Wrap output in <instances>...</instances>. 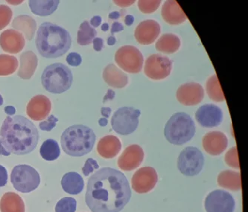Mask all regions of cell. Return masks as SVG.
<instances>
[{"label":"cell","instance_id":"17","mask_svg":"<svg viewBox=\"0 0 248 212\" xmlns=\"http://www.w3.org/2000/svg\"><path fill=\"white\" fill-rule=\"evenodd\" d=\"M160 33V24L154 19H147L137 26L134 37L139 44L150 45L159 37Z\"/></svg>","mask_w":248,"mask_h":212},{"label":"cell","instance_id":"6","mask_svg":"<svg viewBox=\"0 0 248 212\" xmlns=\"http://www.w3.org/2000/svg\"><path fill=\"white\" fill-rule=\"evenodd\" d=\"M73 80L70 69L59 63L47 66L41 76L43 87L53 94H62L67 91L71 87Z\"/></svg>","mask_w":248,"mask_h":212},{"label":"cell","instance_id":"18","mask_svg":"<svg viewBox=\"0 0 248 212\" xmlns=\"http://www.w3.org/2000/svg\"><path fill=\"white\" fill-rule=\"evenodd\" d=\"M52 103L45 95H38L33 97L27 105L26 113L34 121H41L49 115Z\"/></svg>","mask_w":248,"mask_h":212},{"label":"cell","instance_id":"39","mask_svg":"<svg viewBox=\"0 0 248 212\" xmlns=\"http://www.w3.org/2000/svg\"><path fill=\"white\" fill-rule=\"evenodd\" d=\"M58 121V118L55 117L53 115L48 116V119L46 121H44L40 123L39 127L44 131H51L52 129L56 127V123Z\"/></svg>","mask_w":248,"mask_h":212},{"label":"cell","instance_id":"49","mask_svg":"<svg viewBox=\"0 0 248 212\" xmlns=\"http://www.w3.org/2000/svg\"><path fill=\"white\" fill-rule=\"evenodd\" d=\"M115 97V92L112 90H108L107 92L106 95L104 98V102H106L107 100L110 99L113 100Z\"/></svg>","mask_w":248,"mask_h":212},{"label":"cell","instance_id":"10","mask_svg":"<svg viewBox=\"0 0 248 212\" xmlns=\"http://www.w3.org/2000/svg\"><path fill=\"white\" fill-rule=\"evenodd\" d=\"M118 66L129 73H138L143 66V55L132 45H124L119 48L115 55Z\"/></svg>","mask_w":248,"mask_h":212},{"label":"cell","instance_id":"21","mask_svg":"<svg viewBox=\"0 0 248 212\" xmlns=\"http://www.w3.org/2000/svg\"><path fill=\"white\" fill-rule=\"evenodd\" d=\"M162 17L169 24L179 25L187 19L186 15L175 0L165 2L161 11Z\"/></svg>","mask_w":248,"mask_h":212},{"label":"cell","instance_id":"43","mask_svg":"<svg viewBox=\"0 0 248 212\" xmlns=\"http://www.w3.org/2000/svg\"><path fill=\"white\" fill-rule=\"evenodd\" d=\"M93 48L96 52H101L104 48V41L100 37H95L92 41Z\"/></svg>","mask_w":248,"mask_h":212},{"label":"cell","instance_id":"53","mask_svg":"<svg viewBox=\"0 0 248 212\" xmlns=\"http://www.w3.org/2000/svg\"><path fill=\"white\" fill-rule=\"evenodd\" d=\"M116 43V37H113V36H111V37H109L107 40V44L109 45H113Z\"/></svg>","mask_w":248,"mask_h":212},{"label":"cell","instance_id":"44","mask_svg":"<svg viewBox=\"0 0 248 212\" xmlns=\"http://www.w3.org/2000/svg\"><path fill=\"white\" fill-rule=\"evenodd\" d=\"M123 30H124V27H123V25H122L120 23L115 22V23H113V25H112V34H115V33L120 32V31H123Z\"/></svg>","mask_w":248,"mask_h":212},{"label":"cell","instance_id":"30","mask_svg":"<svg viewBox=\"0 0 248 212\" xmlns=\"http://www.w3.org/2000/svg\"><path fill=\"white\" fill-rule=\"evenodd\" d=\"M181 47V40L175 34H165L160 37L156 44L159 52L166 54L175 53Z\"/></svg>","mask_w":248,"mask_h":212},{"label":"cell","instance_id":"27","mask_svg":"<svg viewBox=\"0 0 248 212\" xmlns=\"http://www.w3.org/2000/svg\"><path fill=\"white\" fill-rule=\"evenodd\" d=\"M12 26L26 36L27 40H31L35 34L37 24L35 20L28 15H21L14 19Z\"/></svg>","mask_w":248,"mask_h":212},{"label":"cell","instance_id":"19","mask_svg":"<svg viewBox=\"0 0 248 212\" xmlns=\"http://www.w3.org/2000/svg\"><path fill=\"white\" fill-rule=\"evenodd\" d=\"M228 139L224 133L212 131L203 138V147L206 153L212 156H219L227 149Z\"/></svg>","mask_w":248,"mask_h":212},{"label":"cell","instance_id":"12","mask_svg":"<svg viewBox=\"0 0 248 212\" xmlns=\"http://www.w3.org/2000/svg\"><path fill=\"white\" fill-rule=\"evenodd\" d=\"M205 209L206 212H234L235 201L227 191L216 190L206 197Z\"/></svg>","mask_w":248,"mask_h":212},{"label":"cell","instance_id":"50","mask_svg":"<svg viewBox=\"0 0 248 212\" xmlns=\"http://www.w3.org/2000/svg\"><path fill=\"white\" fill-rule=\"evenodd\" d=\"M134 17L132 16V15H127L125 16V19H124V23L127 26H130L134 23Z\"/></svg>","mask_w":248,"mask_h":212},{"label":"cell","instance_id":"52","mask_svg":"<svg viewBox=\"0 0 248 212\" xmlns=\"http://www.w3.org/2000/svg\"><path fill=\"white\" fill-rule=\"evenodd\" d=\"M121 14L119 12H113L109 15V18L110 19H117L121 16Z\"/></svg>","mask_w":248,"mask_h":212},{"label":"cell","instance_id":"2","mask_svg":"<svg viewBox=\"0 0 248 212\" xmlns=\"http://www.w3.org/2000/svg\"><path fill=\"white\" fill-rule=\"evenodd\" d=\"M39 133L29 119L22 116L7 117L0 130V142L5 149L18 156L31 153L37 146Z\"/></svg>","mask_w":248,"mask_h":212},{"label":"cell","instance_id":"47","mask_svg":"<svg viewBox=\"0 0 248 212\" xmlns=\"http://www.w3.org/2000/svg\"><path fill=\"white\" fill-rule=\"evenodd\" d=\"M112 113V109L109 107H102L101 109V114L105 118H109Z\"/></svg>","mask_w":248,"mask_h":212},{"label":"cell","instance_id":"33","mask_svg":"<svg viewBox=\"0 0 248 212\" xmlns=\"http://www.w3.org/2000/svg\"><path fill=\"white\" fill-rule=\"evenodd\" d=\"M96 35V30L93 28L88 22H83L78 31V44L81 45H88L91 44Z\"/></svg>","mask_w":248,"mask_h":212},{"label":"cell","instance_id":"4","mask_svg":"<svg viewBox=\"0 0 248 212\" xmlns=\"http://www.w3.org/2000/svg\"><path fill=\"white\" fill-rule=\"evenodd\" d=\"M96 136L92 129L78 124L68 127L61 136L62 149L66 154L81 157L91 153L95 145Z\"/></svg>","mask_w":248,"mask_h":212},{"label":"cell","instance_id":"37","mask_svg":"<svg viewBox=\"0 0 248 212\" xmlns=\"http://www.w3.org/2000/svg\"><path fill=\"white\" fill-rule=\"evenodd\" d=\"M12 11L5 5H0V31L6 27L12 20Z\"/></svg>","mask_w":248,"mask_h":212},{"label":"cell","instance_id":"3","mask_svg":"<svg viewBox=\"0 0 248 212\" xmlns=\"http://www.w3.org/2000/svg\"><path fill=\"white\" fill-rule=\"evenodd\" d=\"M35 44L43 57L56 58L69 51L71 47V36L63 28L46 22L39 27Z\"/></svg>","mask_w":248,"mask_h":212},{"label":"cell","instance_id":"40","mask_svg":"<svg viewBox=\"0 0 248 212\" xmlns=\"http://www.w3.org/2000/svg\"><path fill=\"white\" fill-rule=\"evenodd\" d=\"M98 168H99V165L97 163V161L89 158L86 161L84 167H82V172L84 175L89 176L91 173L93 172L94 170H98Z\"/></svg>","mask_w":248,"mask_h":212},{"label":"cell","instance_id":"28","mask_svg":"<svg viewBox=\"0 0 248 212\" xmlns=\"http://www.w3.org/2000/svg\"><path fill=\"white\" fill-rule=\"evenodd\" d=\"M217 183L226 189L240 191L242 189L241 174L232 170H224L217 177Z\"/></svg>","mask_w":248,"mask_h":212},{"label":"cell","instance_id":"46","mask_svg":"<svg viewBox=\"0 0 248 212\" xmlns=\"http://www.w3.org/2000/svg\"><path fill=\"white\" fill-rule=\"evenodd\" d=\"M135 2V1H114V3H116L118 6L126 7L130 6Z\"/></svg>","mask_w":248,"mask_h":212},{"label":"cell","instance_id":"26","mask_svg":"<svg viewBox=\"0 0 248 212\" xmlns=\"http://www.w3.org/2000/svg\"><path fill=\"white\" fill-rule=\"evenodd\" d=\"M2 212H25V204L21 197L14 192L5 193L0 200Z\"/></svg>","mask_w":248,"mask_h":212},{"label":"cell","instance_id":"45","mask_svg":"<svg viewBox=\"0 0 248 212\" xmlns=\"http://www.w3.org/2000/svg\"><path fill=\"white\" fill-rule=\"evenodd\" d=\"M102 23V17L100 16H95L91 19V26L94 28L98 27Z\"/></svg>","mask_w":248,"mask_h":212},{"label":"cell","instance_id":"1","mask_svg":"<svg viewBox=\"0 0 248 212\" xmlns=\"http://www.w3.org/2000/svg\"><path fill=\"white\" fill-rule=\"evenodd\" d=\"M131 198L128 180L119 170L103 167L89 178L85 201L92 212H120Z\"/></svg>","mask_w":248,"mask_h":212},{"label":"cell","instance_id":"16","mask_svg":"<svg viewBox=\"0 0 248 212\" xmlns=\"http://www.w3.org/2000/svg\"><path fill=\"white\" fill-rule=\"evenodd\" d=\"M144 156L143 149L140 145H130L124 149L118 159V166L124 171H131L142 164Z\"/></svg>","mask_w":248,"mask_h":212},{"label":"cell","instance_id":"24","mask_svg":"<svg viewBox=\"0 0 248 212\" xmlns=\"http://www.w3.org/2000/svg\"><path fill=\"white\" fill-rule=\"evenodd\" d=\"M38 64L37 55L31 51L24 52L20 56V66L18 76L23 80H29L34 76Z\"/></svg>","mask_w":248,"mask_h":212},{"label":"cell","instance_id":"7","mask_svg":"<svg viewBox=\"0 0 248 212\" xmlns=\"http://www.w3.org/2000/svg\"><path fill=\"white\" fill-rule=\"evenodd\" d=\"M14 188L22 193H29L38 188L41 177L37 170L28 165L15 166L11 174Z\"/></svg>","mask_w":248,"mask_h":212},{"label":"cell","instance_id":"54","mask_svg":"<svg viewBox=\"0 0 248 212\" xmlns=\"http://www.w3.org/2000/svg\"><path fill=\"white\" fill-rule=\"evenodd\" d=\"M108 119L106 118H102V119L98 120V124H99L101 127H105L108 124Z\"/></svg>","mask_w":248,"mask_h":212},{"label":"cell","instance_id":"31","mask_svg":"<svg viewBox=\"0 0 248 212\" xmlns=\"http://www.w3.org/2000/svg\"><path fill=\"white\" fill-rule=\"evenodd\" d=\"M206 92L208 96L214 102H221L225 101L224 92L220 85L219 80L216 75H213L206 82Z\"/></svg>","mask_w":248,"mask_h":212},{"label":"cell","instance_id":"48","mask_svg":"<svg viewBox=\"0 0 248 212\" xmlns=\"http://www.w3.org/2000/svg\"><path fill=\"white\" fill-rule=\"evenodd\" d=\"M5 112L8 116H14L16 113V109L12 106H5Z\"/></svg>","mask_w":248,"mask_h":212},{"label":"cell","instance_id":"51","mask_svg":"<svg viewBox=\"0 0 248 212\" xmlns=\"http://www.w3.org/2000/svg\"><path fill=\"white\" fill-rule=\"evenodd\" d=\"M0 155L4 156H9L11 155V153L5 149V147L2 145L1 142H0Z\"/></svg>","mask_w":248,"mask_h":212},{"label":"cell","instance_id":"41","mask_svg":"<svg viewBox=\"0 0 248 212\" xmlns=\"http://www.w3.org/2000/svg\"><path fill=\"white\" fill-rule=\"evenodd\" d=\"M66 61L69 66H78L82 63V58L76 52H71L66 57Z\"/></svg>","mask_w":248,"mask_h":212},{"label":"cell","instance_id":"20","mask_svg":"<svg viewBox=\"0 0 248 212\" xmlns=\"http://www.w3.org/2000/svg\"><path fill=\"white\" fill-rule=\"evenodd\" d=\"M0 45L8 53L17 54L24 48L25 38L16 30L8 29L0 35Z\"/></svg>","mask_w":248,"mask_h":212},{"label":"cell","instance_id":"55","mask_svg":"<svg viewBox=\"0 0 248 212\" xmlns=\"http://www.w3.org/2000/svg\"><path fill=\"white\" fill-rule=\"evenodd\" d=\"M109 24L108 23H104L102 26V31H108L109 30Z\"/></svg>","mask_w":248,"mask_h":212},{"label":"cell","instance_id":"11","mask_svg":"<svg viewBox=\"0 0 248 212\" xmlns=\"http://www.w3.org/2000/svg\"><path fill=\"white\" fill-rule=\"evenodd\" d=\"M172 61L160 54H154L147 58L145 63V74L155 80H163L171 74Z\"/></svg>","mask_w":248,"mask_h":212},{"label":"cell","instance_id":"25","mask_svg":"<svg viewBox=\"0 0 248 212\" xmlns=\"http://www.w3.org/2000/svg\"><path fill=\"white\" fill-rule=\"evenodd\" d=\"M62 188L69 195H76L81 193L84 189V179L76 172H69L62 179Z\"/></svg>","mask_w":248,"mask_h":212},{"label":"cell","instance_id":"34","mask_svg":"<svg viewBox=\"0 0 248 212\" xmlns=\"http://www.w3.org/2000/svg\"><path fill=\"white\" fill-rule=\"evenodd\" d=\"M19 63L16 57L2 54L0 55V76H6L15 73Z\"/></svg>","mask_w":248,"mask_h":212},{"label":"cell","instance_id":"8","mask_svg":"<svg viewBox=\"0 0 248 212\" xmlns=\"http://www.w3.org/2000/svg\"><path fill=\"white\" fill-rule=\"evenodd\" d=\"M141 111L133 107L120 108L115 112L111 119V125L115 132L120 135L133 134L139 124Z\"/></svg>","mask_w":248,"mask_h":212},{"label":"cell","instance_id":"32","mask_svg":"<svg viewBox=\"0 0 248 212\" xmlns=\"http://www.w3.org/2000/svg\"><path fill=\"white\" fill-rule=\"evenodd\" d=\"M60 148L58 142L53 139H47L41 145L40 153L41 157L46 161H54L60 156Z\"/></svg>","mask_w":248,"mask_h":212},{"label":"cell","instance_id":"23","mask_svg":"<svg viewBox=\"0 0 248 212\" xmlns=\"http://www.w3.org/2000/svg\"><path fill=\"white\" fill-rule=\"evenodd\" d=\"M102 77L106 84L115 88H123L128 84L127 75L114 64L108 65L105 68Z\"/></svg>","mask_w":248,"mask_h":212},{"label":"cell","instance_id":"5","mask_svg":"<svg viewBox=\"0 0 248 212\" xmlns=\"http://www.w3.org/2000/svg\"><path fill=\"white\" fill-rule=\"evenodd\" d=\"M195 134L194 121L189 115L183 112L173 115L165 126V137L172 145H184L190 141Z\"/></svg>","mask_w":248,"mask_h":212},{"label":"cell","instance_id":"15","mask_svg":"<svg viewBox=\"0 0 248 212\" xmlns=\"http://www.w3.org/2000/svg\"><path fill=\"white\" fill-rule=\"evenodd\" d=\"M204 90L198 83L191 82L183 84L177 91V99L185 106H195L203 101Z\"/></svg>","mask_w":248,"mask_h":212},{"label":"cell","instance_id":"13","mask_svg":"<svg viewBox=\"0 0 248 212\" xmlns=\"http://www.w3.org/2000/svg\"><path fill=\"white\" fill-rule=\"evenodd\" d=\"M157 182V173L152 167L139 169L131 179L132 188L138 194L148 193L155 188Z\"/></svg>","mask_w":248,"mask_h":212},{"label":"cell","instance_id":"22","mask_svg":"<svg viewBox=\"0 0 248 212\" xmlns=\"http://www.w3.org/2000/svg\"><path fill=\"white\" fill-rule=\"evenodd\" d=\"M121 141L115 136L108 135L98 141L97 151L98 154L105 159L116 157L121 151Z\"/></svg>","mask_w":248,"mask_h":212},{"label":"cell","instance_id":"38","mask_svg":"<svg viewBox=\"0 0 248 212\" xmlns=\"http://www.w3.org/2000/svg\"><path fill=\"white\" fill-rule=\"evenodd\" d=\"M225 162L230 167L240 169L236 147H232L225 155Z\"/></svg>","mask_w":248,"mask_h":212},{"label":"cell","instance_id":"42","mask_svg":"<svg viewBox=\"0 0 248 212\" xmlns=\"http://www.w3.org/2000/svg\"><path fill=\"white\" fill-rule=\"evenodd\" d=\"M8 171L4 166L0 165V187L6 185L8 182Z\"/></svg>","mask_w":248,"mask_h":212},{"label":"cell","instance_id":"9","mask_svg":"<svg viewBox=\"0 0 248 212\" xmlns=\"http://www.w3.org/2000/svg\"><path fill=\"white\" fill-rule=\"evenodd\" d=\"M204 157L202 151L195 147H186L177 159V168L186 177H194L202 171Z\"/></svg>","mask_w":248,"mask_h":212},{"label":"cell","instance_id":"56","mask_svg":"<svg viewBox=\"0 0 248 212\" xmlns=\"http://www.w3.org/2000/svg\"><path fill=\"white\" fill-rule=\"evenodd\" d=\"M2 105H3V98L0 95V106H2Z\"/></svg>","mask_w":248,"mask_h":212},{"label":"cell","instance_id":"29","mask_svg":"<svg viewBox=\"0 0 248 212\" xmlns=\"http://www.w3.org/2000/svg\"><path fill=\"white\" fill-rule=\"evenodd\" d=\"M58 0H30L29 8L34 15L41 16H49L56 11L59 5Z\"/></svg>","mask_w":248,"mask_h":212},{"label":"cell","instance_id":"35","mask_svg":"<svg viewBox=\"0 0 248 212\" xmlns=\"http://www.w3.org/2000/svg\"><path fill=\"white\" fill-rule=\"evenodd\" d=\"M76 206L77 203L74 198L64 197L57 203L55 212H75Z\"/></svg>","mask_w":248,"mask_h":212},{"label":"cell","instance_id":"36","mask_svg":"<svg viewBox=\"0 0 248 212\" xmlns=\"http://www.w3.org/2000/svg\"><path fill=\"white\" fill-rule=\"evenodd\" d=\"M161 1L160 0H140L138 2V8L141 12L145 14H151L155 12L160 7Z\"/></svg>","mask_w":248,"mask_h":212},{"label":"cell","instance_id":"14","mask_svg":"<svg viewBox=\"0 0 248 212\" xmlns=\"http://www.w3.org/2000/svg\"><path fill=\"white\" fill-rule=\"evenodd\" d=\"M195 119L198 124L203 127H217L223 121L222 110L216 105L206 104L198 108L195 113Z\"/></svg>","mask_w":248,"mask_h":212}]
</instances>
